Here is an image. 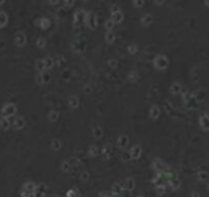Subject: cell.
Listing matches in <instances>:
<instances>
[{
    "label": "cell",
    "mask_w": 209,
    "mask_h": 197,
    "mask_svg": "<svg viewBox=\"0 0 209 197\" xmlns=\"http://www.w3.org/2000/svg\"><path fill=\"white\" fill-rule=\"evenodd\" d=\"M52 148L54 150H60V149H61V147H62V144L59 140H53L52 143Z\"/></svg>",
    "instance_id": "obj_18"
},
{
    "label": "cell",
    "mask_w": 209,
    "mask_h": 197,
    "mask_svg": "<svg viewBox=\"0 0 209 197\" xmlns=\"http://www.w3.org/2000/svg\"><path fill=\"white\" fill-rule=\"evenodd\" d=\"M104 27H106L108 30L113 29V27H114V22H113L112 20H108V21L106 22V24H104Z\"/></svg>",
    "instance_id": "obj_24"
},
{
    "label": "cell",
    "mask_w": 209,
    "mask_h": 197,
    "mask_svg": "<svg viewBox=\"0 0 209 197\" xmlns=\"http://www.w3.org/2000/svg\"><path fill=\"white\" fill-rule=\"evenodd\" d=\"M112 21L114 23H119L122 21V13L120 10L114 11L112 15Z\"/></svg>",
    "instance_id": "obj_8"
},
{
    "label": "cell",
    "mask_w": 209,
    "mask_h": 197,
    "mask_svg": "<svg viewBox=\"0 0 209 197\" xmlns=\"http://www.w3.org/2000/svg\"><path fill=\"white\" fill-rule=\"evenodd\" d=\"M110 65H112V67H116V65H117V61H116V60H111Z\"/></svg>",
    "instance_id": "obj_31"
},
{
    "label": "cell",
    "mask_w": 209,
    "mask_h": 197,
    "mask_svg": "<svg viewBox=\"0 0 209 197\" xmlns=\"http://www.w3.org/2000/svg\"><path fill=\"white\" fill-rule=\"evenodd\" d=\"M1 3H3V2H0V4H1Z\"/></svg>",
    "instance_id": "obj_33"
},
{
    "label": "cell",
    "mask_w": 209,
    "mask_h": 197,
    "mask_svg": "<svg viewBox=\"0 0 209 197\" xmlns=\"http://www.w3.org/2000/svg\"><path fill=\"white\" fill-rule=\"evenodd\" d=\"M92 134H93L94 138L99 139V138H102V136H103V131H102L101 127H96V128H93Z\"/></svg>",
    "instance_id": "obj_16"
},
{
    "label": "cell",
    "mask_w": 209,
    "mask_h": 197,
    "mask_svg": "<svg viewBox=\"0 0 209 197\" xmlns=\"http://www.w3.org/2000/svg\"><path fill=\"white\" fill-rule=\"evenodd\" d=\"M128 50L131 52V54H134V52H138V46H136L135 44H131V45H129V46H128Z\"/></svg>",
    "instance_id": "obj_25"
},
{
    "label": "cell",
    "mask_w": 209,
    "mask_h": 197,
    "mask_svg": "<svg viewBox=\"0 0 209 197\" xmlns=\"http://www.w3.org/2000/svg\"><path fill=\"white\" fill-rule=\"evenodd\" d=\"M106 39H107V41H109V42H113L114 39H115V35H114L113 32L109 31L106 35Z\"/></svg>",
    "instance_id": "obj_21"
},
{
    "label": "cell",
    "mask_w": 209,
    "mask_h": 197,
    "mask_svg": "<svg viewBox=\"0 0 209 197\" xmlns=\"http://www.w3.org/2000/svg\"><path fill=\"white\" fill-rule=\"evenodd\" d=\"M36 68L38 69L39 71H42L44 68V64H43V60H38V61L36 62Z\"/></svg>",
    "instance_id": "obj_23"
},
{
    "label": "cell",
    "mask_w": 209,
    "mask_h": 197,
    "mask_svg": "<svg viewBox=\"0 0 209 197\" xmlns=\"http://www.w3.org/2000/svg\"><path fill=\"white\" fill-rule=\"evenodd\" d=\"M41 77H42V81L43 82H46V80H49V78H50V76H49V74H46V73H42L41 74Z\"/></svg>",
    "instance_id": "obj_28"
},
{
    "label": "cell",
    "mask_w": 209,
    "mask_h": 197,
    "mask_svg": "<svg viewBox=\"0 0 209 197\" xmlns=\"http://www.w3.org/2000/svg\"><path fill=\"white\" fill-rule=\"evenodd\" d=\"M57 117H59V114H57V112H55V111H52V112L49 113V115H48V118H49L52 121H55V120L57 119Z\"/></svg>",
    "instance_id": "obj_20"
},
{
    "label": "cell",
    "mask_w": 209,
    "mask_h": 197,
    "mask_svg": "<svg viewBox=\"0 0 209 197\" xmlns=\"http://www.w3.org/2000/svg\"><path fill=\"white\" fill-rule=\"evenodd\" d=\"M155 65H156L157 68L164 69V68H166L167 65H168V60H167L166 57H164V55H158L156 59H155Z\"/></svg>",
    "instance_id": "obj_2"
},
{
    "label": "cell",
    "mask_w": 209,
    "mask_h": 197,
    "mask_svg": "<svg viewBox=\"0 0 209 197\" xmlns=\"http://www.w3.org/2000/svg\"><path fill=\"white\" fill-rule=\"evenodd\" d=\"M88 153H89V155H91V156H96L97 154V147L94 145H92L91 147L88 149Z\"/></svg>",
    "instance_id": "obj_19"
},
{
    "label": "cell",
    "mask_w": 209,
    "mask_h": 197,
    "mask_svg": "<svg viewBox=\"0 0 209 197\" xmlns=\"http://www.w3.org/2000/svg\"><path fill=\"white\" fill-rule=\"evenodd\" d=\"M37 45H38L39 47H43V46L45 45V40H44L43 38H39L38 40H37Z\"/></svg>",
    "instance_id": "obj_26"
},
{
    "label": "cell",
    "mask_w": 209,
    "mask_h": 197,
    "mask_svg": "<svg viewBox=\"0 0 209 197\" xmlns=\"http://www.w3.org/2000/svg\"><path fill=\"white\" fill-rule=\"evenodd\" d=\"M24 125H25V120L23 119L22 117H17L15 119V121H13V126H15V128H18V129L22 128Z\"/></svg>",
    "instance_id": "obj_6"
},
{
    "label": "cell",
    "mask_w": 209,
    "mask_h": 197,
    "mask_svg": "<svg viewBox=\"0 0 209 197\" xmlns=\"http://www.w3.org/2000/svg\"><path fill=\"white\" fill-rule=\"evenodd\" d=\"M129 153H130L131 158L136 159V158H138L139 155H141V147H139V146H134V147H132V149L130 150V152H129Z\"/></svg>",
    "instance_id": "obj_5"
},
{
    "label": "cell",
    "mask_w": 209,
    "mask_h": 197,
    "mask_svg": "<svg viewBox=\"0 0 209 197\" xmlns=\"http://www.w3.org/2000/svg\"><path fill=\"white\" fill-rule=\"evenodd\" d=\"M180 89H182V86H180V83L175 82L171 85V91H172L173 94H178V92L180 91Z\"/></svg>",
    "instance_id": "obj_15"
},
{
    "label": "cell",
    "mask_w": 209,
    "mask_h": 197,
    "mask_svg": "<svg viewBox=\"0 0 209 197\" xmlns=\"http://www.w3.org/2000/svg\"><path fill=\"white\" fill-rule=\"evenodd\" d=\"M159 114H160L159 108H158L157 106H153V107L151 108V110H150V115L153 118H157L158 116H159Z\"/></svg>",
    "instance_id": "obj_12"
},
{
    "label": "cell",
    "mask_w": 209,
    "mask_h": 197,
    "mask_svg": "<svg viewBox=\"0 0 209 197\" xmlns=\"http://www.w3.org/2000/svg\"><path fill=\"white\" fill-rule=\"evenodd\" d=\"M48 24H49V22H48L47 18H42V20H41V27L46 28L48 26Z\"/></svg>",
    "instance_id": "obj_29"
},
{
    "label": "cell",
    "mask_w": 209,
    "mask_h": 197,
    "mask_svg": "<svg viewBox=\"0 0 209 197\" xmlns=\"http://www.w3.org/2000/svg\"><path fill=\"white\" fill-rule=\"evenodd\" d=\"M86 20H87V24H88V26H89V27L94 28L96 26V24H97L96 18V15H94L93 13H90L89 15H87Z\"/></svg>",
    "instance_id": "obj_4"
},
{
    "label": "cell",
    "mask_w": 209,
    "mask_h": 197,
    "mask_svg": "<svg viewBox=\"0 0 209 197\" xmlns=\"http://www.w3.org/2000/svg\"><path fill=\"white\" fill-rule=\"evenodd\" d=\"M130 158H131V156H130V153H129V152H125L124 154H123V156H122V159H123V160H125V161L129 160Z\"/></svg>",
    "instance_id": "obj_27"
},
{
    "label": "cell",
    "mask_w": 209,
    "mask_h": 197,
    "mask_svg": "<svg viewBox=\"0 0 209 197\" xmlns=\"http://www.w3.org/2000/svg\"><path fill=\"white\" fill-rule=\"evenodd\" d=\"M152 21H153V18L151 15H145L141 18V23L145 25H150L151 23H152Z\"/></svg>",
    "instance_id": "obj_14"
},
{
    "label": "cell",
    "mask_w": 209,
    "mask_h": 197,
    "mask_svg": "<svg viewBox=\"0 0 209 197\" xmlns=\"http://www.w3.org/2000/svg\"><path fill=\"white\" fill-rule=\"evenodd\" d=\"M15 42L18 46L24 45L26 43V36H25V34H23L22 32H18L15 35Z\"/></svg>",
    "instance_id": "obj_3"
},
{
    "label": "cell",
    "mask_w": 209,
    "mask_h": 197,
    "mask_svg": "<svg viewBox=\"0 0 209 197\" xmlns=\"http://www.w3.org/2000/svg\"><path fill=\"white\" fill-rule=\"evenodd\" d=\"M43 64H44V68L45 69H50L53 66V60L50 57H46L45 59L43 60Z\"/></svg>",
    "instance_id": "obj_10"
},
{
    "label": "cell",
    "mask_w": 209,
    "mask_h": 197,
    "mask_svg": "<svg viewBox=\"0 0 209 197\" xmlns=\"http://www.w3.org/2000/svg\"><path fill=\"white\" fill-rule=\"evenodd\" d=\"M134 5H136V6H141V5H144V2H134Z\"/></svg>",
    "instance_id": "obj_32"
},
{
    "label": "cell",
    "mask_w": 209,
    "mask_h": 197,
    "mask_svg": "<svg viewBox=\"0 0 209 197\" xmlns=\"http://www.w3.org/2000/svg\"><path fill=\"white\" fill-rule=\"evenodd\" d=\"M136 78H138V74H136L135 72H132V73L129 74V79L131 81H135Z\"/></svg>",
    "instance_id": "obj_30"
},
{
    "label": "cell",
    "mask_w": 209,
    "mask_h": 197,
    "mask_svg": "<svg viewBox=\"0 0 209 197\" xmlns=\"http://www.w3.org/2000/svg\"><path fill=\"white\" fill-rule=\"evenodd\" d=\"M7 23V15L4 11L0 10V27H4Z\"/></svg>",
    "instance_id": "obj_11"
},
{
    "label": "cell",
    "mask_w": 209,
    "mask_h": 197,
    "mask_svg": "<svg viewBox=\"0 0 209 197\" xmlns=\"http://www.w3.org/2000/svg\"><path fill=\"white\" fill-rule=\"evenodd\" d=\"M103 154H104V156H106V157L110 156V154H111V148H110V146H109V145H107L106 147H104Z\"/></svg>",
    "instance_id": "obj_22"
},
{
    "label": "cell",
    "mask_w": 209,
    "mask_h": 197,
    "mask_svg": "<svg viewBox=\"0 0 209 197\" xmlns=\"http://www.w3.org/2000/svg\"><path fill=\"white\" fill-rule=\"evenodd\" d=\"M15 111H17V108L13 104H6L2 109V116L4 118H8L15 115Z\"/></svg>",
    "instance_id": "obj_1"
},
{
    "label": "cell",
    "mask_w": 209,
    "mask_h": 197,
    "mask_svg": "<svg viewBox=\"0 0 209 197\" xmlns=\"http://www.w3.org/2000/svg\"><path fill=\"white\" fill-rule=\"evenodd\" d=\"M69 104L71 107L73 108H76L78 106V100L77 98H75V97H72V98L69 99Z\"/></svg>",
    "instance_id": "obj_17"
},
{
    "label": "cell",
    "mask_w": 209,
    "mask_h": 197,
    "mask_svg": "<svg viewBox=\"0 0 209 197\" xmlns=\"http://www.w3.org/2000/svg\"><path fill=\"white\" fill-rule=\"evenodd\" d=\"M128 144V138L126 136H121L118 139V146L121 148H125Z\"/></svg>",
    "instance_id": "obj_7"
},
{
    "label": "cell",
    "mask_w": 209,
    "mask_h": 197,
    "mask_svg": "<svg viewBox=\"0 0 209 197\" xmlns=\"http://www.w3.org/2000/svg\"><path fill=\"white\" fill-rule=\"evenodd\" d=\"M0 126H1L2 129H8L9 126H10V122H9L8 118L2 117L1 120H0Z\"/></svg>",
    "instance_id": "obj_9"
},
{
    "label": "cell",
    "mask_w": 209,
    "mask_h": 197,
    "mask_svg": "<svg viewBox=\"0 0 209 197\" xmlns=\"http://www.w3.org/2000/svg\"><path fill=\"white\" fill-rule=\"evenodd\" d=\"M201 125L205 129L209 128V117H207V116L201 117Z\"/></svg>",
    "instance_id": "obj_13"
}]
</instances>
